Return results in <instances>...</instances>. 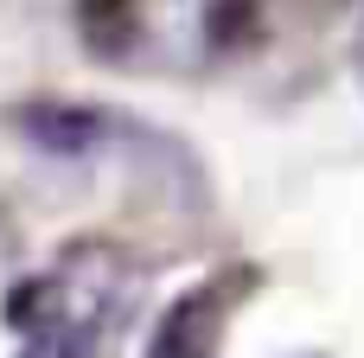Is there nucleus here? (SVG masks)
I'll list each match as a JSON object with an SVG mask.
<instances>
[{
	"label": "nucleus",
	"mask_w": 364,
	"mask_h": 358,
	"mask_svg": "<svg viewBox=\"0 0 364 358\" xmlns=\"http://www.w3.org/2000/svg\"><path fill=\"white\" fill-rule=\"evenodd\" d=\"M134 288L141 275L128 269V256L102 243H77L64 263H51L38 282L13 295L19 358H96L109 333H122Z\"/></svg>",
	"instance_id": "nucleus-1"
},
{
	"label": "nucleus",
	"mask_w": 364,
	"mask_h": 358,
	"mask_svg": "<svg viewBox=\"0 0 364 358\" xmlns=\"http://www.w3.org/2000/svg\"><path fill=\"white\" fill-rule=\"evenodd\" d=\"M230 19L237 0H109V26L141 64H205Z\"/></svg>",
	"instance_id": "nucleus-2"
},
{
	"label": "nucleus",
	"mask_w": 364,
	"mask_h": 358,
	"mask_svg": "<svg viewBox=\"0 0 364 358\" xmlns=\"http://www.w3.org/2000/svg\"><path fill=\"white\" fill-rule=\"evenodd\" d=\"M358 83H364V26H358Z\"/></svg>",
	"instance_id": "nucleus-3"
}]
</instances>
